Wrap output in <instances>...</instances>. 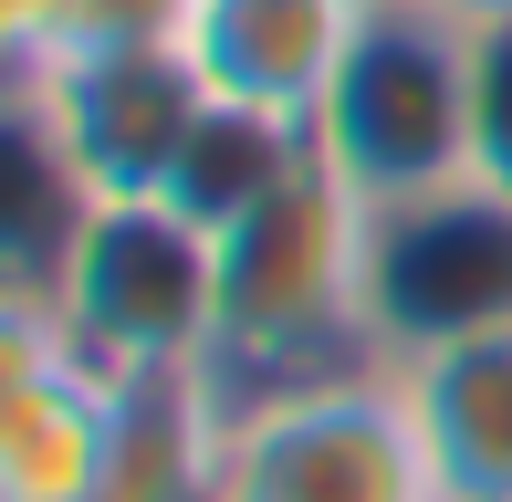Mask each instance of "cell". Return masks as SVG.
Listing matches in <instances>:
<instances>
[{
    "mask_svg": "<svg viewBox=\"0 0 512 502\" xmlns=\"http://www.w3.org/2000/svg\"><path fill=\"white\" fill-rule=\"evenodd\" d=\"M356 11L345 0H189L178 53L220 105H272V116H314L324 74H335Z\"/></svg>",
    "mask_w": 512,
    "mask_h": 502,
    "instance_id": "7",
    "label": "cell"
},
{
    "mask_svg": "<svg viewBox=\"0 0 512 502\" xmlns=\"http://www.w3.org/2000/svg\"><path fill=\"white\" fill-rule=\"evenodd\" d=\"M220 502H439L398 367H335L230 398Z\"/></svg>",
    "mask_w": 512,
    "mask_h": 502,
    "instance_id": "4",
    "label": "cell"
},
{
    "mask_svg": "<svg viewBox=\"0 0 512 502\" xmlns=\"http://www.w3.org/2000/svg\"><path fill=\"white\" fill-rule=\"evenodd\" d=\"M189 0H53V53H126V42H178Z\"/></svg>",
    "mask_w": 512,
    "mask_h": 502,
    "instance_id": "14",
    "label": "cell"
},
{
    "mask_svg": "<svg viewBox=\"0 0 512 502\" xmlns=\"http://www.w3.org/2000/svg\"><path fill=\"white\" fill-rule=\"evenodd\" d=\"M84 210H95V189H84L42 84L11 74L0 84V293H53Z\"/></svg>",
    "mask_w": 512,
    "mask_h": 502,
    "instance_id": "9",
    "label": "cell"
},
{
    "mask_svg": "<svg viewBox=\"0 0 512 502\" xmlns=\"http://www.w3.org/2000/svg\"><path fill=\"white\" fill-rule=\"evenodd\" d=\"M42 105H53L63 147H74L95 199H168V168L209 116V84L178 42H126V53H63L42 63Z\"/></svg>",
    "mask_w": 512,
    "mask_h": 502,
    "instance_id": "6",
    "label": "cell"
},
{
    "mask_svg": "<svg viewBox=\"0 0 512 502\" xmlns=\"http://www.w3.org/2000/svg\"><path fill=\"white\" fill-rule=\"evenodd\" d=\"M398 387H408L439 502H512V325H481V335L408 356Z\"/></svg>",
    "mask_w": 512,
    "mask_h": 502,
    "instance_id": "8",
    "label": "cell"
},
{
    "mask_svg": "<svg viewBox=\"0 0 512 502\" xmlns=\"http://www.w3.org/2000/svg\"><path fill=\"white\" fill-rule=\"evenodd\" d=\"M439 11H450V21H471V32H481V21H512V0H439Z\"/></svg>",
    "mask_w": 512,
    "mask_h": 502,
    "instance_id": "16",
    "label": "cell"
},
{
    "mask_svg": "<svg viewBox=\"0 0 512 502\" xmlns=\"http://www.w3.org/2000/svg\"><path fill=\"white\" fill-rule=\"evenodd\" d=\"M115 461V387L53 367L42 387L0 398V492L11 502H105Z\"/></svg>",
    "mask_w": 512,
    "mask_h": 502,
    "instance_id": "11",
    "label": "cell"
},
{
    "mask_svg": "<svg viewBox=\"0 0 512 502\" xmlns=\"http://www.w3.org/2000/svg\"><path fill=\"white\" fill-rule=\"evenodd\" d=\"M512 325V199L492 178H439L366 210V346L377 367Z\"/></svg>",
    "mask_w": 512,
    "mask_h": 502,
    "instance_id": "5",
    "label": "cell"
},
{
    "mask_svg": "<svg viewBox=\"0 0 512 502\" xmlns=\"http://www.w3.org/2000/svg\"><path fill=\"white\" fill-rule=\"evenodd\" d=\"M230 398L209 377H136L115 387V461L105 502H220Z\"/></svg>",
    "mask_w": 512,
    "mask_h": 502,
    "instance_id": "10",
    "label": "cell"
},
{
    "mask_svg": "<svg viewBox=\"0 0 512 502\" xmlns=\"http://www.w3.org/2000/svg\"><path fill=\"white\" fill-rule=\"evenodd\" d=\"M0 502H11V492H0Z\"/></svg>",
    "mask_w": 512,
    "mask_h": 502,
    "instance_id": "19",
    "label": "cell"
},
{
    "mask_svg": "<svg viewBox=\"0 0 512 502\" xmlns=\"http://www.w3.org/2000/svg\"><path fill=\"white\" fill-rule=\"evenodd\" d=\"M53 314L74 335V367L105 387L209 377V346H220V231H199L178 199H95L63 272H53Z\"/></svg>",
    "mask_w": 512,
    "mask_h": 502,
    "instance_id": "3",
    "label": "cell"
},
{
    "mask_svg": "<svg viewBox=\"0 0 512 502\" xmlns=\"http://www.w3.org/2000/svg\"><path fill=\"white\" fill-rule=\"evenodd\" d=\"M304 126H314V168L345 178L366 210L471 178V21H450L439 0L356 11Z\"/></svg>",
    "mask_w": 512,
    "mask_h": 502,
    "instance_id": "2",
    "label": "cell"
},
{
    "mask_svg": "<svg viewBox=\"0 0 512 502\" xmlns=\"http://www.w3.org/2000/svg\"><path fill=\"white\" fill-rule=\"evenodd\" d=\"M335 367H377V346H366V199L345 178L304 168L241 231H220L209 387L262 398V387L335 377Z\"/></svg>",
    "mask_w": 512,
    "mask_h": 502,
    "instance_id": "1",
    "label": "cell"
},
{
    "mask_svg": "<svg viewBox=\"0 0 512 502\" xmlns=\"http://www.w3.org/2000/svg\"><path fill=\"white\" fill-rule=\"evenodd\" d=\"M471 178L512 199V21L471 32Z\"/></svg>",
    "mask_w": 512,
    "mask_h": 502,
    "instance_id": "13",
    "label": "cell"
},
{
    "mask_svg": "<svg viewBox=\"0 0 512 502\" xmlns=\"http://www.w3.org/2000/svg\"><path fill=\"white\" fill-rule=\"evenodd\" d=\"M0 84H11V74H0Z\"/></svg>",
    "mask_w": 512,
    "mask_h": 502,
    "instance_id": "18",
    "label": "cell"
},
{
    "mask_svg": "<svg viewBox=\"0 0 512 502\" xmlns=\"http://www.w3.org/2000/svg\"><path fill=\"white\" fill-rule=\"evenodd\" d=\"M345 11H387V0H345Z\"/></svg>",
    "mask_w": 512,
    "mask_h": 502,
    "instance_id": "17",
    "label": "cell"
},
{
    "mask_svg": "<svg viewBox=\"0 0 512 502\" xmlns=\"http://www.w3.org/2000/svg\"><path fill=\"white\" fill-rule=\"evenodd\" d=\"M53 367H74V335H63L53 293H0V398L42 387Z\"/></svg>",
    "mask_w": 512,
    "mask_h": 502,
    "instance_id": "15",
    "label": "cell"
},
{
    "mask_svg": "<svg viewBox=\"0 0 512 502\" xmlns=\"http://www.w3.org/2000/svg\"><path fill=\"white\" fill-rule=\"evenodd\" d=\"M304 168H314V126L304 116L209 95V116L189 126V147H178V168H168V199L199 220V231H241V220L262 210V199H283Z\"/></svg>",
    "mask_w": 512,
    "mask_h": 502,
    "instance_id": "12",
    "label": "cell"
}]
</instances>
